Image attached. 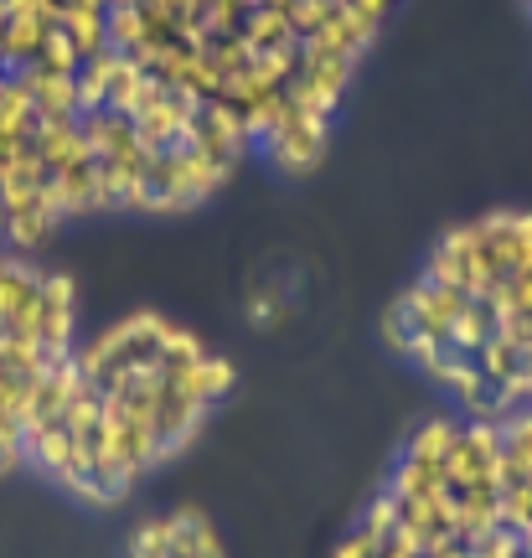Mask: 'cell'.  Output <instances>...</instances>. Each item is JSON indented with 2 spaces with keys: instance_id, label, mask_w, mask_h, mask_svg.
I'll use <instances>...</instances> for the list:
<instances>
[{
  "instance_id": "obj_1",
  "label": "cell",
  "mask_w": 532,
  "mask_h": 558,
  "mask_svg": "<svg viewBox=\"0 0 532 558\" xmlns=\"http://www.w3.org/2000/svg\"><path fill=\"white\" fill-rule=\"evenodd\" d=\"M326 140H331V114L321 109H300L295 99L279 94V114L269 120V130L254 140L258 150L269 156L275 171H311L321 156H326Z\"/></svg>"
},
{
  "instance_id": "obj_2",
  "label": "cell",
  "mask_w": 532,
  "mask_h": 558,
  "mask_svg": "<svg viewBox=\"0 0 532 558\" xmlns=\"http://www.w3.org/2000/svg\"><path fill=\"white\" fill-rule=\"evenodd\" d=\"M207 414H213L207 403H197L192 393H181L166 373H156V388H150V435H156L160 460L181 456L197 439L202 424H207Z\"/></svg>"
},
{
  "instance_id": "obj_3",
  "label": "cell",
  "mask_w": 532,
  "mask_h": 558,
  "mask_svg": "<svg viewBox=\"0 0 532 558\" xmlns=\"http://www.w3.org/2000/svg\"><path fill=\"white\" fill-rule=\"evenodd\" d=\"M424 279L445 284V290H460V295H481V284H486V264H481L475 222L445 228V233L434 239L430 259H424Z\"/></svg>"
},
{
  "instance_id": "obj_4",
  "label": "cell",
  "mask_w": 532,
  "mask_h": 558,
  "mask_svg": "<svg viewBox=\"0 0 532 558\" xmlns=\"http://www.w3.org/2000/svg\"><path fill=\"white\" fill-rule=\"evenodd\" d=\"M171 383H177L181 393H192L197 403H207V409H213V403H222L238 388V367L222 357V352H213V347H207L197 362H186L181 373H171Z\"/></svg>"
},
{
  "instance_id": "obj_5",
  "label": "cell",
  "mask_w": 532,
  "mask_h": 558,
  "mask_svg": "<svg viewBox=\"0 0 532 558\" xmlns=\"http://www.w3.org/2000/svg\"><path fill=\"white\" fill-rule=\"evenodd\" d=\"M496 435H501V471H496V481H501V486L528 481L532 476V403L501 418Z\"/></svg>"
},
{
  "instance_id": "obj_6",
  "label": "cell",
  "mask_w": 532,
  "mask_h": 558,
  "mask_svg": "<svg viewBox=\"0 0 532 558\" xmlns=\"http://www.w3.org/2000/svg\"><path fill=\"white\" fill-rule=\"evenodd\" d=\"M166 518H171V548H177V558H228L207 512H197V507H177V512H166Z\"/></svg>"
},
{
  "instance_id": "obj_7",
  "label": "cell",
  "mask_w": 532,
  "mask_h": 558,
  "mask_svg": "<svg viewBox=\"0 0 532 558\" xmlns=\"http://www.w3.org/2000/svg\"><path fill=\"white\" fill-rule=\"evenodd\" d=\"M455 435H460V424L455 418H424L414 435H409V445H403V456L409 460H430V465H445L455 450Z\"/></svg>"
},
{
  "instance_id": "obj_8",
  "label": "cell",
  "mask_w": 532,
  "mask_h": 558,
  "mask_svg": "<svg viewBox=\"0 0 532 558\" xmlns=\"http://www.w3.org/2000/svg\"><path fill=\"white\" fill-rule=\"evenodd\" d=\"M124 558H177V548H171V518H166V512L140 518L135 527H130Z\"/></svg>"
},
{
  "instance_id": "obj_9",
  "label": "cell",
  "mask_w": 532,
  "mask_h": 558,
  "mask_svg": "<svg viewBox=\"0 0 532 558\" xmlns=\"http://www.w3.org/2000/svg\"><path fill=\"white\" fill-rule=\"evenodd\" d=\"M26 465V450H21V414L0 409V476H11Z\"/></svg>"
},
{
  "instance_id": "obj_10",
  "label": "cell",
  "mask_w": 532,
  "mask_h": 558,
  "mask_svg": "<svg viewBox=\"0 0 532 558\" xmlns=\"http://www.w3.org/2000/svg\"><path fill=\"white\" fill-rule=\"evenodd\" d=\"M331 558H383V543L367 538L362 527H347V538L331 548Z\"/></svg>"
},
{
  "instance_id": "obj_11",
  "label": "cell",
  "mask_w": 532,
  "mask_h": 558,
  "mask_svg": "<svg viewBox=\"0 0 532 558\" xmlns=\"http://www.w3.org/2000/svg\"><path fill=\"white\" fill-rule=\"evenodd\" d=\"M424 558H475V554H471V543L466 538H439V543L424 548Z\"/></svg>"
},
{
  "instance_id": "obj_12",
  "label": "cell",
  "mask_w": 532,
  "mask_h": 558,
  "mask_svg": "<svg viewBox=\"0 0 532 558\" xmlns=\"http://www.w3.org/2000/svg\"><path fill=\"white\" fill-rule=\"evenodd\" d=\"M279 311H285V305H279L275 290H264V295H254V305H249V316H254L258 326H269V320H275Z\"/></svg>"
},
{
  "instance_id": "obj_13",
  "label": "cell",
  "mask_w": 532,
  "mask_h": 558,
  "mask_svg": "<svg viewBox=\"0 0 532 558\" xmlns=\"http://www.w3.org/2000/svg\"><path fill=\"white\" fill-rule=\"evenodd\" d=\"M388 5H394V0H347V11H352V16H362V21H383L388 16Z\"/></svg>"
},
{
  "instance_id": "obj_14",
  "label": "cell",
  "mask_w": 532,
  "mask_h": 558,
  "mask_svg": "<svg viewBox=\"0 0 532 558\" xmlns=\"http://www.w3.org/2000/svg\"><path fill=\"white\" fill-rule=\"evenodd\" d=\"M528 403H532V352H528Z\"/></svg>"
},
{
  "instance_id": "obj_15",
  "label": "cell",
  "mask_w": 532,
  "mask_h": 558,
  "mask_svg": "<svg viewBox=\"0 0 532 558\" xmlns=\"http://www.w3.org/2000/svg\"><path fill=\"white\" fill-rule=\"evenodd\" d=\"M0 37H5V0H0Z\"/></svg>"
}]
</instances>
